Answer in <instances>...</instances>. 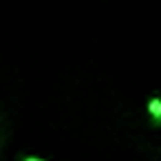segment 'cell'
Returning <instances> with one entry per match:
<instances>
[{
  "mask_svg": "<svg viewBox=\"0 0 161 161\" xmlns=\"http://www.w3.org/2000/svg\"><path fill=\"white\" fill-rule=\"evenodd\" d=\"M148 115L152 119L154 126H161V93L152 95L150 102H148Z\"/></svg>",
  "mask_w": 161,
  "mask_h": 161,
  "instance_id": "obj_1",
  "label": "cell"
},
{
  "mask_svg": "<svg viewBox=\"0 0 161 161\" xmlns=\"http://www.w3.org/2000/svg\"><path fill=\"white\" fill-rule=\"evenodd\" d=\"M7 135H9V126H7V121H5V115L0 113V152H3V146H5V141H7Z\"/></svg>",
  "mask_w": 161,
  "mask_h": 161,
  "instance_id": "obj_2",
  "label": "cell"
},
{
  "mask_svg": "<svg viewBox=\"0 0 161 161\" xmlns=\"http://www.w3.org/2000/svg\"><path fill=\"white\" fill-rule=\"evenodd\" d=\"M20 161H42V159H36V157H22Z\"/></svg>",
  "mask_w": 161,
  "mask_h": 161,
  "instance_id": "obj_3",
  "label": "cell"
}]
</instances>
